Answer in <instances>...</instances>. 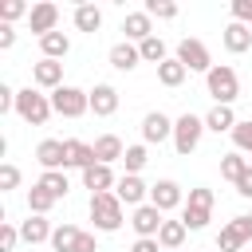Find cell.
Listing matches in <instances>:
<instances>
[{
    "mask_svg": "<svg viewBox=\"0 0 252 252\" xmlns=\"http://www.w3.org/2000/svg\"><path fill=\"white\" fill-rule=\"evenodd\" d=\"M35 185H43L55 201H59V197H67V189H71V181H67V173H63V169H43Z\"/></svg>",
    "mask_w": 252,
    "mask_h": 252,
    "instance_id": "484cf974",
    "label": "cell"
},
{
    "mask_svg": "<svg viewBox=\"0 0 252 252\" xmlns=\"http://www.w3.org/2000/svg\"><path fill=\"white\" fill-rule=\"evenodd\" d=\"M122 154H126V146H122L118 134H102V138H94V161H98V165H110V161H118Z\"/></svg>",
    "mask_w": 252,
    "mask_h": 252,
    "instance_id": "d6986e66",
    "label": "cell"
},
{
    "mask_svg": "<svg viewBox=\"0 0 252 252\" xmlns=\"http://www.w3.org/2000/svg\"><path fill=\"white\" fill-rule=\"evenodd\" d=\"M205 130H213V134H220V130H236V114H232V106H213L209 114H205Z\"/></svg>",
    "mask_w": 252,
    "mask_h": 252,
    "instance_id": "603a6c76",
    "label": "cell"
},
{
    "mask_svg": "<svg viewBox=\"0 0 252 252\" xmlns=\"http://www.w3.org/2000/svg\"><path fill=\"white\" fill-rule=\"evenodd\" d=\"M16 114H20L28 126H43V122L55 114V106H51V94H43V91H32V87L16 91Z\"/></svg>",
    "mask_w": 252,
    "mask_h": 252,
    "instance_id": "6da1fadb",
    "label": "cell"
},
{
    "mask_svg": "<svg viewBox=\"0 0 252 252\" xmlns=\"http://www.w3.org/2000/svg\"><path fill=\"white\" fill-rule=\"evenodd\" d=\"M16 43V32H12V24H0V51H8Z\"/></svg>",
    "mask_w": 252,
    "mask_h": 252,
    "instance_id": "ee69618b",
    "label": "cell"
},
{
    "mask_svg": "<svg viewBox=\"0 0 252 252\" xmlns=\"http://www.w3.org/2000/svg\"><path fill=\"white\" fill-rule=\"evenodd\" d=\"M138 63H142V51H138V43L122 39V43H114V47H110V67H114V71H134Z\"/></svg>",
    "mask_w": 252,
    "mask_h": 252,
    "instance_id": "2e32d148",
    "label": "cell"
},
{
    "mask_svg": "<svg viewBox=\"0 0 252 252\" xmlns=\"http://www.w3.org/2000/svg\"><path fill=\"white\" fill-rule=\"evenodd\" d=\"M150 205L154 209H161V213H169V209H177V205H185V193H181V185L177 181H158V185H150Z\"/></svg>",
    "mask_w": 252,
    "mask_h": 252,
    "instance_id": "30bf717a",
    "label": "cell"
},
{
    "mask_svg": "<svg viewBox=\"0 0 252 252\" xmlns=\"http://www.w3.org/2000/svg\"><path fill=\"white\" fill-rule=\"evenodd\" d=\"M146 161H150L146 146H126V154H122V165H126V173H142V169H146Z\"/></svg>",
    "mask_w": 252,
    "mask_h": 252,
    "instance_id": "1f68e13d",
    "label": "cell"
},
{
    "mask_svg": "<svg viewBox=\"0 0 252 252\" xmlns=\"http://www.w3.org/2000/svg\"><path fill=\"white\" fill-rule=\"evenodd\" d=\"M91 220L98 232H118L122 228V201L114 193H94L91 197Z\"/></svg>",
    "mask_w": 252,
    "mask_h": 252,
    "instance_id": "3957f363",
    "label": "cell"
},
{
    "mask_svg": "<svg viewBox=\"0 0 252 252\" xmlns=\"http://www.w3.org/2000/svg\"><path fill=\"white\" fill-rule=\"evenodd\" d=\"M248 252H252V248H248Z\"/></svg>",
    "mask_w": 252,
    "mask_h": 252,
    "instance_id": "c3c4849f",
    "label": "cell"
},
{
    "mask_svg": "<svg viewBox=\"0 0 252 252\" xmlns=\"http://www.w3.org/2000/svg\"><path fill=\"white\" fill-rule=\"evenodd\" d=\"M51 205H55V197H51L43 185H32V189H28V213H32V217H43Z\"/></svg>",
    "mask_w": 252,
    "mask_h": 252,
    "instance_id": "f546056e",
    "label": "cell"
},
{
    "mask_svg": "<svg viewBox=\"0 0 252 252\" xmlns=\"http://www.w3.org/2000/svg\"><path fill=\"white\" fill-rule=\"evenodd\" d=\"M185 75H189V71H185V63H181L177 55H173V59H165V63L158 67V83H161V87H181V83H185Z\"/></svg>",
    "mask_w": 252,
    "mask_h": 252,
    "instance_id": "d4e9b609",
    "label": "cell"
},
{
    "mask_svg": "<svg viewBox=\"0 0 252 252\" xmlns=\"http://www.w3.org/2000/svg\"><path fill=\"white\" fill-rule=\"evenodd\" d=\"M130 252H165V248H161L158 240H134V244H130Z\"/></svg>",
    "mask_w": 252,
    "mask_h": 252,
    "instance_id": "f6af8a7d",
    "label": "cell"
},
{
    "mask_svg": "<svg viewBox=\"0 0 252 252\" xmlns=\"http://www.w3.org/2000/svg\"><path fill=\"white\" fill-rule=\"evenodd\" d=\"M181 220H185L189 232H201V228L213 220V209H189V205H185V209H181Z\"/></svg>",
    "mask_w": 252,
    "mask_h": 252,
    "instance_id": "836d02e7",
    "label": "cell"
},
{
    "mask_svg": "<svg viewBox=\"0 0 252 252\" xmlns=\"http://www.w3.org/2000/svg\"><path fill=\"white\" fill-rule=\"evenodd\" d=\"M165 138H173V122H169L161 110H150V114L142 118V142L158 146V142H165Z\"/></svg>",
    "mask_w": 252,
    "mask_h": 252,
    "instance_id": "7c38bea8",
    "label": "cell"
},
{
    "mask_svg": "<svg viewBox=\"0 0 252 252\" xmlns=\"http://www.w3.org/2000/svg\"><path fill=\"white\" fill-rule=\"evenodd\" d=\"M114 197L122 201V205H146V197H150V185L138 177V173H126V177H118V185H114Z\"/></svg>",
    "mask_w": 252,
    "mask_h": 252,
    "instance_id": "9c48e42d",
    "label": "cell"
},
{
    "mask_svg": "<svg viewBox=\"0 0 252 252\" xmlns=\"http://www.w3.org/2000/svg\"><path fill=\"white\" fill-rule=\"evenodd\" d=\"M8 110H16V91L8 83H0V114H8Z\"/></svg>",
    "mask_w": 252,
    "mask_h": 252,
    "instance_id": "b9f144b4",
    "label": "cell"
},
{
    "mask_svg": "<svg viewBox=\"0 0 252 252\" xmlns=\"http://www.w3.org/2000/svg\"><path fill=\"white\" fill-rule=\"evenodd\" d=\"M232 20L248 28L252 24V0H232Z\"/></svg>",
    "mask_w": 252,
    "mask_h": 252,
    "instance_id": "60d3db41",
    "label": "cell"
},
{
    "mask_svg": "<svg viewBox=\"0 0 252 252\" xmlns=\"http://www.w3.org/2000/svg\"><path fill=\"white\" fill-rule=\"evenodd\" d=\"M32 83L43 87V91H59V87H63V63H59V59H39V63H32Z\"/></svg>",
    "mask_w": 252,
    "mask_h": 252,
    "instance_id": "8fae6325",
    "label": "cell"
},
{
    "mask_svg": "<svg viewBox=\"0 0 252 252\" xmlns=\"http://www.w3.org/2000/svg\"><path fill=\"white\" fill-rule=\"evenodd\" d=\"M205 87H209V94L217 98V106H232V98L240 94V79H236V71H232L228 63H217V67L205 75Z\"/></svg>",
    "mask_w": 252,
    "mask_h": 252,
    "instance_id": "7a4b0ae2",
    "label": "cell"
},
{
    "mask_svg": "<svg viewBox=\"0 0 252 252\" xmlns=\"http://www.w3.org/2000/svg\"><path fill=\"white\" fill-rule=\"evenodd\" d=\"M236 224H240V232H244V240L252 244V213H244V217H236Z\"/></svg>",
    "mask_w": 252,
    "mask_h": 252,
    "instance_id": "7dc6e473",
    "label": "cell"
},
{
    "mask_svg": "<svg viewBox=\"0 0 252 252\" xmlns=\"http://www.w3.org/2000/svg\"><path fill=\"white\" fill-rule=\"evenodd\" d=\"M236 193H240V197H252V165L240 173V181H236Z\"/></svg>",
    "mask_w": 252,
    "mask_h": 252,
    "instance_id": "7bdbcfd3",
    "label": "cell"
},
{
    "mask_svg": "<svg viewBox=\"0 0 252 252\" xmlns=\"http://www.w3.org/2000/svg\"><path fill=\"white\" fill-rule=\"evenodd\" d=\"M75 252H98V240H94L91 232H83V236H79V248H75Z\"/></svg>",
    "mask_w": 252,
    "mask_h": 252,
    "instance_id": "bcb514c9",
    "label": "cell"
},
{
    "mask_svg": "<svg viewBox=\"0 0 252 252\" xmlns=\"http://www.w3.org/2000/svg\"><path fill=\"white\" fill-rule=\"evenodd\" d=\"M20 240H24V236H20V228H16V224H0V252H12Z\"/></svg>",
    "mask_w": 252,
    "mask_h": 252,
    "instance_id": "f35d334b",
    "label": "cell"
},
{
    "mask_svg": "<svg viewBox=\"0 0 252 252\" xmlns=\"http://www.w3.org/2000/svg\"><path fill=\"white\" fill-rule=\"evenodd\" d=\"M51 106L63 118H83L91 110V91H79V87H67L63 83L59 91H51Z\"/></svg>",
    "mask_w": 252,
    "mask_h": 252,
    "instance_id": "277c9868",
    "label": "cell"
},
{
    "mask_svg": "<svg viewBox=\"0 0 252 252\" xmlns=\"http://www.w3.org/2000/svg\"><path fill=\"white\" fill-rule=\"evenodd\" d=\"M122 32H126V39H130V43H146V39L154 35V24H150V16H146V12H130V16L122 20Z\"/></svg>",
    "mask_w": 252,
    "mask_h": 252,
    "instance_id": "ac0fdd59",
    "label": "cell"
},
{
    "mask_svg": "<svg viewBox=\"0 0 252 252\" xmlns=\"http://www.w3.org/2000/svg\"><path fill=\"white\" fill-rule=\"evenodd\" d=\"M201 134H205V118L181 114V118L173 122V150H177V154H193V150L201 146Z\"/></svg>",
    "mask_w": 252,
    "mask_h": 252,
    "instance_id": "5b68a950",
    "label": "cell"
},
{
    "mask_svg": "<svg viewBox=\"0 0 252 252\" xmlns=\"http://www.w3.org/2000/svg\"><path fill=\"white\" fill-rule=\"evenodd\" d=\"M244 232H240V224L236 220H228L224 228H220V236H217V252H244Z\"/></svg>",
    "mask_w": 252,
    "mask_h": 252,
    "instance_id": "cb8c5ba5",
    "label": "cell"
},
{
    "mask_svg": "<svg viewBox=\"0 0 252 252\" xmlns=\"http://www.w3.org/2000/svg\"><path fill=\"white\" fill-rule=\"evenodd\" d=\"M146 16H150V20H154V16H158V20H173V16H177V4H173V0H146Z\"/></svg>",
    "mask_w": 252,
    "mask_h": 252,
    "instance_id": "e575fe53",
    "label": "cell"
},
{
    "mask_svg": "<svg viewBox=\"0 0 252 252\" xmlns=\"http://www.w3.org/2000/svg\"><path fill=\"white\" fill-rule=\"evenodd\" d=\"M220 39H224V47H228L232 55H240V51H248V47H252V28H244V24H236V20H232V24L224 28V35H220Z\"/></svg>",
    "mask_w": 252,
    "mask_h": 252,
    "instance_id": "ffe728a7",
    "label": "cell"
},
{
    "mask_svg": "<svg viewBox=\"0 0 252 252\" xmlns=\"http://www.w3.org/2000/svg\"><path fill=\"white\" fill-rule=\"evenodd\" d=\"M185 236H189L185 220H165V224H161V232H158V244H161L165 252H177V248L185 244Z\"/></svg>",
    "mask_w": 252,
    "mask_h": 252,
    "instance_id": "7402d4cb",
    "label": "cell"
},
{
    "mask_svg": "<svg viewBox=\"0 0 252 252\" xmlns=\"http://www.w3.org/2000/svg\"><path fill=\"white\" fill-rule=\"evenodd\" d=\"M35 161H39L43 169H63V161H67L63 142H59V138H43V142L35 146Z\"/></svg>",
    "mask_w": 252,
    "mask_h": 252,
    "instance_id": "e0dca14e",
    "label": "cell"
},
{
    "mask_svg": "<svg viewBox=\"0 0 252 252\" xmlns=\"http://www.w3.org/2000/svg\"><path fill=\"white\" fill-rule=\"evenodd\" d=\"M16 185H20V169H16L12 161H4V165H0V189L8 193V189H16Z\"/></svg>",
    "mask_w": 252,
    "mask_h": 252,
    "instance_id": "ab89813d",
    "label": "cell"
},
{
    "mask_svg": "<svg viewBox=\"0 0 252 252\" xmlns=\"http://www.w3.org/2000/svg\"><path fill=\"white\" fill-rule=\"evenodd\" d=\"M130 224H134V232H138V240H158V232H161V224H165V217H161V209H154V205L146 201V205H138V209H134V217H130Z\"/></svg>",
    "mask_w": 252,
    "mask_h": 252,
    "instance_id": "52a82bcc",
    "label": "cell"
},
{
    "mask_svg": "<svg viewBox=\"0 0 252 252\" xmlns=\"http://www.w3.org/2000/svg\"><path fill=\"white\" fill-rule=\"evenodd\" d=\"M232 142H236V154H252V118L248 122H236Z\"/></svg>",
    "mask_w": 252,
    "mask_h": 252,
    "instance_id": "d590c367",
    "label": "cell"
},
{
    "mask_svg": "<svg viewBox=\"0 0 252 252\" xmlns=\"http://www.w3.org/2000/svg\"><path fill=\"white\" fill-rule=\"evenodd\" d=\"M28 24H32V32L43 39V35H51V32H55V24H59V8H55L51 0H39V4H32Z\"/></svg>",
    "mask_w": 252,
    "mask_h": 252,
    "instance_id": "ba28073f",
    "label": "cell"
},
{
    "mask_svg": "<svg viewBox=\"0 0 252 252\" xmlns=\"http://www.w3.org/2000/svg\"><path fill=\"white\" fill-rule=\"evenodd\" d=\"M91 110H94L98 118H110V114L118 110V91H114L110 83H94V91H91Z\"/></svg>",
    "mask_w": 252,
    "mask_h": 252,
    "instance_id": "9a60e30c",
    "label": "cell"
},
{
    "mask_svg": "<svg viewBox=\"0 0 252 252\" xmlns=\"http://www.w3.org/2000/svg\"><path fill=\"white\" fill-rule=\"evenodd\" d=\"M83 185L91 189V197H94V193H114L118 177H114V169H110V165H98V161H94V165H87V169H83Z\"/></svg>",
    "mask_w": 252,
    "mask_h": 252,
    "instance_id": "4fadbf2b",
    "label": "cell"
},
{
    "mask_svg": "<svg viewBox=\"0 0 252 252\" xmlns=\"http://www.w3.org/2000/svg\"><path fill=\"white\" fill-rule=\"evenodd\" d=\"M39 51H43V59H63V55L71 51V39H67L63 32H51V35L39 39Z\"/></svg>",
    "mask_w": 252,
    "mask_h": 252,
    "instance_id": "f1b7e54d",
    "label": "cell"
},
{
    "mask_svg": "<svg viewBox=\"0 0 252 252\" xmlns=\"http://www.w3.org/2000/svg\"><path fill=\"white\" fill-rule=\"evenodd\" d=\"M138 51H142V59H146V63H158V67L169 59V51H165V43H161L158 35H150L146 43H138Z\"/></svg>",
    "mask_w": 252,
    "mask_h": 252,
    "instance_id": "4dcf8cb0",
    "label": "cell"
},
{
    "mask_svg": "<svg viewBox=\"0 0 252 252\" xmlns=\"http://www.w3.org/2000/svg\"><path fill=\"white\" fill-rule=\"evenodd\" d=\"M177 59L185 63V71H213L217 63H213V55H209V47L201 43V39H181L177 43Z\"/></svg>",
    "mask_w": 252,
    "mask_h": 252,
    "instance_id": "8992f818",
    "label": "cell"
},
{
    "mask_svg": "<svg viewBox=\"0 0 252 252\" xmlns=\"http://www.w3.org/2000/svg\"><path fill=\"white\" fill-rule=\"evenodd\" d=\"M189 209H213V189H205V185H197V189H189V201H185Z\"/></svg>",
    "mask_w": 252,
    "mask_h": 252,
    "instance_id": "74e56055",
    "label": "cell"
},
{
    "mask_svg": "<svg viewBox=\"0 0 252 252\" xmlns=\"http://www.w3.org/2000/svg\"><path fill=\"white\" fill-rule=\"evenodd\" d=\"M244 169H248V161H244L240 154H224V158H220V177H228L232 185L240 181V173H244Z\"/></svg>",
    "mask_w": 252,
    "mask_h": 252,
    "instance_id": "d6a6232c",
    "label": "cell"
},
{
    "mask_svg": "<svg viewBox=\"0 0 252 252\" xmlns=\"http://www.w3.org/2000/svg\"><path fill=\"white\" fill-rule=\"evenodd\" d=\"M75 28H79V32H91V35H94V32L102 28V12H98L94 4H79V8H75Z\"/></svg>",
    "mask_w": 252,
    "mask_h": 252,
    "instance_id": "83f0119b",
    "label": "cell"
},
{
    "mask_svg": "<svg viewBox=\"0 0 252 252\" xmlns=\"http://www.w3.org/2000/svg\"><path fill=\"white\" fill-rule=\"evenodd\" d=\"M51 220L47 217H28L24 224H20V236L28 240V244H43V240H51Z\"/></svg>",
    "mask_w": 252,
    "mask_h": 252,
    "instance_id": "44dd1931",
    "label": "cell"
},
{
    "mask_svg": "<svg viewBox=\"0 0 252 252\" xmlns=\"http://www.w3.org/2000/svg\"><path fill=\"white\" fill-rule=\"evenodd\" d=\"M63 154H67L63 169H87V165H94V146H91V142L67 138V142H63Z\"/></svg>",
    "mask_w": 252,
    "mask_h": 252,
    "instance_id": "5bb4252c",
    "label": "cell"
},
{
    "mask_svg": "<svg viewBox=\"0 0 252 252\" xmlns=\"http://www.w3.org/2000/svg\"><path fill=\"white\" fill-rule=\"evenodd\" d=\"M79 236H83V228L59 224V228L51 232V248H55V252H75V248H79Z\"/></svg>",
    "mask_w": 252,
    "mask_h": 252,
    "instance_id": "4316f807",
    "label": "cell"
},
{
    "mask_svg": "<svg viewBox=\"0 0 252 252\" xmlns=\"http://www.w3.org/2000/svg\"><path fill=\"white\" fill-rule=\"evenodd\" d=\"M24 12H32V8L24 4V0H4V4H0V20H4V24H12V20H20Z\"/></svg>",
    "mask_w": 252,
    "mask_h": 252,
    "instance_id": "8d00e7d4",
    "label": "cell"
}]
</instances>
